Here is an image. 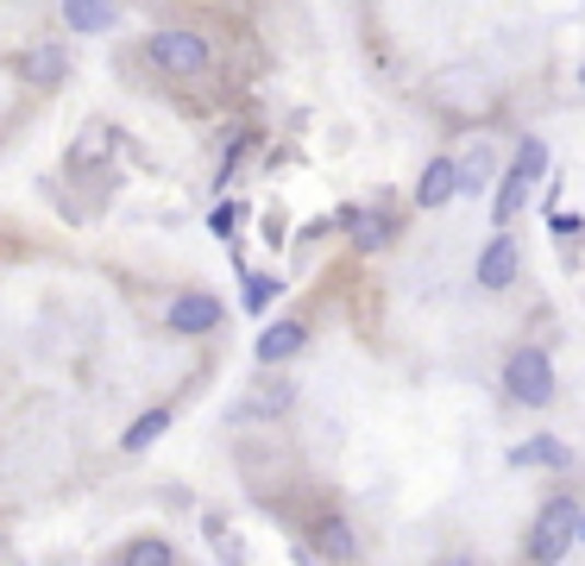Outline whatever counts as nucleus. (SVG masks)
I'll list each match as a JSON object with an SVG mask.
<instances>
[{
	"instance_id": "obj_1",
	"label": "nucleus",
	"mask_w": 585,
	"mask_h": 566,
	"mask_svg": "<svg viewBox=\"0 0 585 566\" xmlns=\"http://www.w3.org/2000/svg\"><path fill=\"white\" fill-rule=\"evenodd\" d=\"M585 529V510H580V497H548L541 510H535L529 522V561L535 566H554L566 547H573V535Z\"/></svg>"
},
{
	"instance_id": "obj_2",
	"label": "nucleus",
	"mask_w": 585,
	"mask_h": 566,
	"mask_svg": "<svg viewBox=\"0 0 585 566\" xmlns=\"http://www.w3.org/2000/svg\"><path fill=\"white\" fill-rule=\"evenodd\" d=\"M145 57H152L164 76L189 82V76H202L208 63H214V45H208L202 32H189V26H157L152 45H145Z\"/></svg>"
},
{
	"instance_id": "obj_3",
	"label": "nucleus",
	"mask_w": 585,
	"mask_h": 566,
	"mask_svg": "<svg viewBox=\"0 0 585 566\" xmlns=\"http://www.w3.org/2000/svg\"><path fill=\"white\" fill-rule=\"evenodd\" d=\"M504 397L529 403V410L554 403V365H548L541 346H516V353L504 359Z\"/></svg>"
},
{
	"instance_id": "obj_4",
	"label": "nucleus",
	"mask_w": 585,
	"mask_h": 566,
	"mask_svg": "<svg viewBox=\"0 0 585 566\" xmlns=\"http://www.w3.org/2000/svg\"><path fill=\"white\" fill-rule=\"evenodd\" d=\"M164 321H171V334H214V328H221V296L183 290V296H171Z\"/></svg>"
},
{
	"instance_id": "obj_5",
	"label": "nucleus",
	"mask_w": 585,
	"mask_h": 566,
	"mask_svg": "<svg viewBox=\"0 0 585 566\" xmlns=\"http://www.w3.org/2000/svg\"><path fill=\"white\" fill-rule=\"evenodd\" d=\"M308 547H315L328 566H347L359 554V529L340 510H321V516H315V529H308Z\"/></svg>"
},
{
	"instance_id": "obj_6",
	"label": "nucleus",
	"mask_w": 585,
	"mask_h": 566,
	"mask_svg": "<svg viewBox=\"0 0 585 566\" xmlns=\"http://www.w3.org/2000/svg\"><path fill=\"white\" fill-rule=\"evenodd\" d=\"M340 227H347V239H353L359 252H384L397 239V214H384V208H347Z\"/></svg>"
},
{
	"instance_id": "obj_7",
	"label": "nucleus",
	"mask_w": 585,
	"mask_h": 566,
	"mask_svg": "<svg viewBox=\"0 0 585 566\" xmlns=\"http://www.w3.org/2000/svg\"><path fill=\"white\" fill-rule=\"evenodd\" d=\"M516 271H523V246H516L510 233H498V239L479 252V271H472V278H479V290H510Z\"/></svg>"
},
{
	"instance_id": "obj_8",
	"label": "nucleus",
	"mask_w": 585,
	"mask_h": 566,
	"mask_svg": "<svg viewBox=\"0 0 585 566\" xmlns=\"http://www.w3.org/2000/svg\"><path fill=\"white\" fill-rule=\"evenodd\" d=\"M303 346H308V328L296 315H283V321H271V328L258 334V365H283V359H296Z\"/></svg>"
},
{
	"instance_id": "obj_9",
	"label": "nucleus",
	"mask_w": 585,
	"mask_h": 566,
	"mask_svg": "<svg viewBox=\"0 0 585 566\" xmlns=\"http://www.w3.org/2000/svg\"><path fill=\"white\" fill-rule=\"evenodd\" d=\"M459 196V157H429L422 182H416V202L422 208H447Z\"/></svg>"
},
{
	"instance_id": "obj_10",
	"label": "nucleus",
	"mask_w": 585,
	"mask_h": 566,
	"mask_svg": "<svg viewBox=\"0 0 585 566\" xmlns=\"http://www.w3.org/2000/svg\"><path fill=\"white\" fill-rule=\"evenodd\" d=\"M510 465H548V472H566L573 465V447L554 435H529L523 447H510Z\"/></svg>"
},
{
	"instance_id": "obj_11",
	"label": "nucleus",
	"mask_w": 585,
	"mask_h": 566,
	"mask_svg": "<svg viewBox=\"0 0 585 566\" xmlns=\"http://www.w3.org/2000/svg\"><path fill=\"white\" fill-rule=\"evenodd\" d=\"M20 76L32 82V89H57L63 82V45H38V51L20 57Z\"/></svg>"
},
{
	"instance_id": "obj_12",
	"label": "nucleus",
	"mask_w": 585,
	"mask_h": 566,
	"mask_svg": "<svg viewBox=\"0 0 585 566\" xmlns=\"http://www.w3.org/2000/svg\"><path fill=\"white\" fill-rule=\"evenodd\" d=\"M171 422H177V410H171V403H157V410H145L127 435H120V447H127V453H145L157 435H171Z\"/></svg>"
},
{
	"instance_id": "obj_13",
	"label": "nucleus",
	"mask_w": 585,
	"mask_h": 566,
	"mask_svg": "<svg viewBox=\"0 0 585 566\" xmlns=\"http://www.w3.org/2000/svg\"><path fill=\"white\" fill-rule=\"evenodd\" d=\"M63 26H70V32H114V26H120V7H95V0H70V7H63Z\"/></svg>"
},
{
	"instance_id": "obj_14",
	"label": "nucleus",
	"mask_w": 585,
	"mask_h": 566,
	"mask_svg": "<svg viewBox=\"0 0 585 566\" xmlns=\"http://www.w3.org/2000/svg\"><path fill=\"white\" fill-rule=\"evenodd\" d=\"M523 202H529V177H516V170H504V182H498V202H491V214H498V221H516V214H523Z\"/></svg>"
},
{
	"instance_id": "obj_15",
	"label": "nucleus",
	"mask_w": 585,
	"mask_h": 566,
	"mask_svg": "<svg viewBox=\"0 0 585 566\" xmlns=\"http://www.w3.org/2000/svg\"><path fill=\"white\" fill-rule=\"evenodd\" d=\"M120 566H177V547L171 541H157V535H145V541H132L127 547V561Z\"/></svg>"
},
{
	"instance_id": "obj_16",
	"label": "nucleus",
	"mask_w": 585,
	"mask_h": 566,
	"mask_svg": "<svg viewBox=\"0 0 585 566\" xmlns=\"http://www.w3.org/2000/svg\"><path fill=\"white\" fill-rule=\"evenodd\" d=\"M102 157H107V127H89L77 139V152H70V170H95Z\"/></svg>"
},
{
	"instance_id": "obj_17",
	"label": "nucleus",
	"mask_w": 585,
	"mask_h": 566,
	"mask_svg": "<svg viewBox=\"0 0 585 566\" xmlns=\"http://www.w3.org/2000/svg\"><path fill=\"white\" fill-rule=\"evenodd\" d=\"M510 170L535 182L541 170H548V145H541V139H523V145H516V164H510Z\"/></svg>"
},
{
	"instance_id": "obj_18",
	"label": "nucleus",
	"mask_w": 585,
	"mask_h": 566,
	"mask_svg": "<svg viewBox=\"0 0 585 566\" xmlns=\"http://www.w3.org/2000/svg\"><path fill=\"white\" fill-rule=\"evenodd\" d=\"M283 296V283L278 278H246V315H265L271 303Z\"/></svg>"
},
{
	"instance_id": "obj_19",
	"label": "nucleus",
	"mask_w": 585,
	"mask_h": 566,
	"mask_svg": "<svg viewBox=\"0 0 585 566\" xmlns=\"http://www.w3.org/2000/svg\"><path fill=\"white\" fill-rule=\"evenodd\" d=\"M484 177H491V157L472 152V157H459V196H479Z\"/></svg>"
},
{
	"instance_id": "obj_20",
	"label": "nucleus",
	"mask_w": 585,
	"mask_h": 566,
	"mask_svg": "<svg viewBox=\"0 0 585 566\" xmlns=\"http://www.w3.org/2000/svg\"><path fill=\"white\" fill-rule=\"evenodd\" d=\"M283 410H290V390H283V385L258 390L253 403H239V415H283Z\"/></svg>"
},
{
	"instance_id": "obj_21",
	"label": "nucleus",
	"mask_w": 585,
	"mask_h": 566,
	"mask_svg": "<svg viewBox=\"0 0 585 566\" xmlns=\"http://www.w3.org/2000/svg\"><path fill=\"white\" fill-rule=\"evenodd\" d=\"M233 221H239V208H233V202H221V208H214V214H208V227H214V233H227Z\"/></svg>"
},
{
	"instance_id": "obj_22",
	"label": "nucleus",
	"mask_w": 585,
	"mask_h": 566,
	"mask_svg": "<svg viewBox=\"0 0 585 566\" xmlns=\"http://www.w3.org/2000/svg\"><path fill=\"white\" fill-rule=\"evenodd\" d=\"M554 233L560 239H580V214H554Z\"/></svg>"
},
{
	"instance_id": "obj_23",
	"label": "nucleus",
	"mask_w": 585,
	"mask_h": 566,
	"mask_svg": "<svg viewBox=\"0 0 585 566\" xmlns=\"http://www.w3.org/2000/svg\"><path fill=\"white\" fill-rule=\"evenodd\" d=\"M441 566H479V561H441Z\"/></svg>"
},
{
	"instance_id": "obj_24",
	"label": "nucleus",
	"mask_w": 585,
	"mask_h": 566,
	"mask_svg": "<svg viewBox=\"0 0 585 566\" xmlns=\"http://www.w3.org/2000/svg\"><path fill=\"white\" fill-rule=\"evenodd\" d=\"M580 89H585V63H580Z\"/></svg>"
},
{
	"instance_id": "obj_25",
	"label": "nucleus",
	"mask_w": 585,
	"mask_h": 566,
	"mask_svg": "<svg viewBox=\"0 0 585 566\" xmlns=\"http://www.w3.org/2000/svg\"><path fill=\"white\" fill-rule=\"evenodd\" d=\"M580 535H585V529H580Z\"/></svg>"
}]
</instances>
